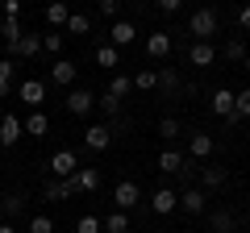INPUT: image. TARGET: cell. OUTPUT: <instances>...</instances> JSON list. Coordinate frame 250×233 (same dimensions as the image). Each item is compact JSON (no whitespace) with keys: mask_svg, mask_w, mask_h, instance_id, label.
I'll return each mask as SVG.
<instances>
[{"mask_svg":"<svg viewBox=\"0 0 250 233\" xmlns=\"http://www.w3.org/2000/svg\"><path fill=\"white\" fill-rule=\"evenodd\" d=\"M233 113H238V121H242V116H250V88L238 92V100H233Z\"/></svg>","mask_w":250,"mask_h":233,"instance_id":"8d00e7d4","label":"cell"},{"mask_svg":"<svg viewBox=\"0 0 250 233\" xmlns=\"http://www.w3.org/2000/svg\"><path fill=\"white\" fill-rule=\"evenodd\" d=\"M0 38H4L9 46H17L21 42V17H4L0 21Z\"/></svg>","mask_w":250,"mask_h":233,"instance_id":"cb8c5ba5","label":"cell"},{"mask_svg":"<svg viewBox=\"0 0 250 233\" xmlns=\"http://www.w3.org/2000/svg\"><path fill=\"white\" fill-rule=\"evenodd\" d=\"M21 134H25V125H21V116H0V146H17Z\"/></svg>","mask_w":250,"mask_h":233,"instance_id":"9c48e42d","label":"cell"},{"mask_svg":"<svg viewBox=\"0 0 250 233\" xmlns=\"http://www.w3.org/2000/svg\"><path fill=\"white\" fill-rule=\"evenodd\" d=\"M233 100H238V92H229V88H217L213 96H208V108H213L217 116H225V121H238V113H233Z\"/></svg>","mask_w":250,"mask_h":233,"instance_id":"3957f363","label":"cell"},{"mask_svg":"<svg viewBox=\"0 0 250 233\" xmlns=\"http://www.w3.org/2000/svg\"><path fill=\"white\" fill-rule=\"evenodd\" d=\"M17 96L25 100V104L38 108V104L46 100V83H42V79H21V83H17Z\"/></svg>","mask_w":250,"mask_h":233,"instance_id":"7c38bea8","label":"cell"},{"mask_svg":"<svg viewBox=\"0 0 250 233\" xmlns=\"http://www.w3.org/2000/svg\"><path fill=\"white\" fill-rule=\"evenodd\" d=\"M208 154H213V137L205 129H192V150H188V158H208Z\"/></svg>","mask_w":250,"mask_h":233,"instance_id":"ac0fdd59","label":"cell"},{"mask_svg":"<svg viewBox=\"0 0 250 233\" xmlns=\"http://www.w3.org/2000/svg\"><path fill=\"white\" fill-rule=\"evenodd\" d=\"M246 42H242V38H233V42H225V58H229V63H246Z\"/></svg>","mask_w":250,"mask_h":233,"instance_id":"83f0119b","label":"cell"},{"mask_svg":"<svg viewBox=\"0 0 250 233\" xmlns=\"http://www.w3.org/2000/svg\"><path fill=\"white\" fill-rule=\"evenodd\" d=\"M83 146H88V150H108V146H113V129L108 125H88L83 129Z\"/></svg>","mask_w":250,"mask_h":233,"instance_id":"52a82bcc","label":"cell"},{"mask_svg":"<svg viewBox=\"0 0 250 233\" xmlns=\"http://www.w3.org/2000/svg\"><path fill=\"white\" fill-rule=\"evenodd\" d=\"M13 71H17V67H13V58H0V100L13 92Z\"/></svg>","mask_w":250,"mask_h":233,"instance_id":"484cf974","label":"cell"},{"mask_svg":"<svg viewBox=\"0 0 250 233\" xmlns=\"http://www.w3.org/2000/svg\"><path fill=\"white\" fill-rule=\"evenodd\" d=\"M246 71H250V54H246Z\"/></svg>","mask_w":250,"mask_h":233,"instance_id":"ee69618b","label":"cell"},{"mask_svg":"<svg viewBox=\"0 0 250 233\" xmlns=\"http://www.w3.org/2000/svg\"><path fill=\"white\" fill-rule=\"evenodd\" d=\"M75 75H80V67H75L71 58H54V67H50V83L54 88H71Z\"/></svg>","mask_w":250,"mask_h":233,"instance_id":"8992f818","label":"cell"},{"mask_svg":"<svg viewBox=\"0 0 250 233\" xmlns=\"http://www.w3.org/2000/svg\"><path fill=\"white\" fill-rule=\"evenodd\" d=\"M208 225H213L217 233H229L233 229V216L225 213V208H217V213H208Z\"/></svg>","mask_w":250,"mask_h":233,"instance_id":"f546056e","label":"cell"},{"mask_svg":"<svg viewBox=\"0 0 250 233\" xmlns=\"http://www.w3.org/2000/svg\"><path fill=\"white\" fill-rule=\"evenodd\" d=\"M67 17H71L67 0H50V4H46V21H50L54 29H67Z\"/></svg>","mask_w":250,"mask_h":233,"instance_id":"e0dca14e","label":"cell"},{"mask_svg":"<svg viewBox=\"0 0 250 233\" xmlns=\"http://www.w3.org/2000/svg\"><path fill=\"white\" fill-rule=\"evenodd\" d=\"M184 167H188V158H184L179 150H163V154H159V171H167V175H179Z\"/></svg>","mask_w":250,"mask_h":233,"instance_id":"ffe728a7","label":"cell"},{"mask_svg":"<svg viewBox=\"0 0 250 233\" xmlns=\"http://www.w3.org/2000/svg\"><path fill=\"white\" fill-rule=\"evenodd\" d=\"M75 192H80V183H75V175H71V179H50V183L42 188V196H46V200H71Z\"/></svg>","mask_w":250,"mask_h":233,"instance_id":"ba28073f","label":"cell"},{"mask_svg":"<svg viewBox=\"0 0 250 233\" xmlns=\"http://www.w3.org/2000/svg\"><path fill=\"white\" fill-rule=\"evenodd\" d=\"M50 171H54V179H71L75 171H80V158H75L71 150H54L50 154Z\"/></svg>","mask_w":250,"mask_h":233,"instance_id":"277c9868","label":"cell"},{"mask_svg":"<svg viewBox=\"0 0 250 233\" xmlns=\"http://www.w3.org/2000/svg\"><path fill=\"white\" fill-rule=\"evenodd\" d=\"M62 38H67V34H62V29H54V34H42V50L59 54V50H62Z\"/></svg>","mask_w":250,"mask_h":233,"instance_id":"836d02e7","label":"cell"},{"mask_svg":"<svg viewBox=\"0 0 250 233\" xmlns=\"http://www.w3.org/2000/svg\"><path fill=\"white\" fill-rule=\"evenodd\" d=\"M217 29H221V17H217V9H196V13H192V21H188V34L196 38V42H208Z\"/></svg>","mask_w":250,"mask_h":233,"instance_id":"6da1fadb","label":"cell"},{"mask_svg":"<svg viewBox=\"0 0 250 233\" xmlns=\"http://www.w3.org/2000/svg\"><path fill=\"white\" fill-rule=\"evenodd\" d=\"M179 134H184V129H179V121H175V116H163V121H159V137H167V142H175Z\"/></svg>","mask_w":250,"mask_h":233,"instance_id":"1f68e13d","label":"cell"},{"mask_svg":"<svg viewBox=\"0 0 250 233\" xmlns=\"http://www.w3.org/2000/svg\"><path fill=\"white\" fill-rule=\"evenodd\" d=\"M13 58H34V54H42V34H21L17 46H9Z\"/></svg>","mask_w":250,"mask_h":233,"instance_id":"30bf717a","label":"cell"},{"mask_svg":"<svg viewBox=\"0 0 250 233\" xmlns=\"http://www.w3.org/2000/svg\"><path fill=\"white\" fill-rule=\"evenodd\" d=\"M0 13L4 17H21V0H0Z\"/></svg>","mask_w":250,"mask_h":233,"instance_id":"f35d334b","label":"cell"},{"mask_svg":"<svg viewBox=\"0 0 250 233\" xmlns=\"http://www.w3.org/2000/svg\"><path fill=\"white\" fill-rule=\"evenodd\" d=\"M134 38H138V29L129 25V21H113V29H108V46H134Z\"/></svg>","mask_w":250,"mask_h":233,"instance_id":"5bb4252c","label":"cell"},{"mask_svg":"<svg viewBox=\"0 0 250 233\" xmlns=\"http://www.w3.org/2000/svg\"><path fill=\"white\" fill-rule=\"evenodd\" d=\"M67 29H71V34H88V29H92V21L83 17V13H71V17H67Z\"/></svg>","mask_w":250,"mask_h":233,"instance_id":"e575fe53","label":"cell"},{"mask_svg":"<svg viewBox=\"0 0 250 233\" xmlns=\"http://www.w3.org/2000/svg\"><path fill=\"white\" fill-rule=\"evenodd\" d=\"M96 104H100V113H104L108 121H117V116H121V100H117V96H108V92L96 100Z\"/></svg>","mask_w":250,"mask_h":233,"instance_id":"f1b7e54d","label":"cell"},{"mask_svg":"<svg viewBox=\"0 0 250 233\" xmlns=\"http://www.w3.org/2000/svg\"><path fill=\"white\" fill-rule=\"evenodd\" d=\"M146 54H150V58H167L171 54V34L167 29H154V34L146 38Z\"/></svg>","mask_w":250,"mask_h":233,"instance_id":"2e32d148","label":"cell"},{"mask_svg":"<svg viewBox=\"0 0 250 233\" xmlns=\"http://www.w3.org/2000/svg\"><path fill=\"white\" fill-rule=\"evenodd\" d=\"M225 167H200V183H205V192H217V188H225Z\"/></svg>","mask_w":250,"mask_h":233,"instance_id":"d6986e66","label":"cell"},{"mask_svg":"<svg viewBox=\"0 0 250 233\" xmlns=\"http://www.w3.org/2000/svg\"><path fill=\"white\" fill-rule=\"evenodd\" d=\"M179 208L184 213H208V196L200 188H188V192H179Z\"/></svg>","mask_w":250,"mask_h":233,"instance_id":"9a60e30c","label":"cell"},{"mask_svg":"<svg viewBox=\"0 0 250 233\" xmlns=\"http://www.w3.org/2000/svg\"><path fill=\"white\" fill-rule=\"evenodd\" d=\"M0 233H17V229H13V225H9V221H4V225H0Z\"/></svg>","mask_w":250,"mask_h":233,"instance_id":"7bdbcfd3","label":"cell"},{"mask_svg":"<svg viewBox=\"0 0 250 233\" xmlns=\"http://www.w3.org/2000/svg\"><path fill=\"white\" fill-rule=\"evenodd\" d=\"M29 233H54V221L50 216H34L29 221Z\"/></svg>","mask_w":250,"mask_h":233,"instance_id":"74e56055","label":"cell"},{"mask_svg":"<svg viewBox=\"0 0 250 233\" xmlns=\"http://www.w3.org/2000/svg\"><path fill=\"white\" fill-rule=\"evenodd\" d=\"M129 92H134V79H129V75H113V83H108V96L125 100Z\"/></svg>","mask_w":250,"mask_h":233,"instance_id":"4316f807","label":"cell"},{"mask_svg":"<svg viewBox=\"0 0 250 233\" xmlns=\"http://www.w3.org/2000/svg\"><path fill=\"white\" fill-rule=\"evenodd\" d=\"M96 63L100 67H117V63H121V50H117V46H100V50H96Z\"/></svg>","mask_w":250,"mask_h":233,"instance_id":"4dcf8cb0","label":"cell"},{"mask_svg":"<svg viewBox=\"0 0 250 233\" xmlns=\"http://www.w3.org/2000/svg\"><path fill=\"white\" fill-rule=\"evenodd\" d=\"M104 229V221H96V216H80L75 221V233H100Z\"/></svg>","mask_w":250,"mask_h":233,"instance_id":"d590c367","label":"cell"},{"mask_svg":"<svg viewBox=\"0 0 250 233\" xmlns=\"http://www.w3.org/2000/svg\"><path fill=\"white\" fill-rule=\"evenodd\" d=\"M0 213L9 216V221H13V216H21V213H25V196H21V192H9V196L0 200Z\"/></svg>","mask_w":250,"mask_h":233,"instance_id":"44dd1931","label":"cell"},{"mask_svg":"<svg viewBox=\"0 0 250 233\" xmlns=\"http://www.w3.org/2000/svg\"><path fill=\"white\" fill-rule=\"evenodd\" d=\"M213 58H217V50H213L208 42H192V46H188V63L200 67V71H205V67H213Z\"/></svg>","mask_w":250,"mask_h":233,"instance_id":"4fadbf2b","label":"cell"},{"mask_svg":"<svg viewBox=\"0 0 250 233\" xmlns=\"http://www.w3.org/2000/svg\"><path fill=\"white\" fill-rule=\"evenodd\" d=\"M150 208H154V213H159V216L175 213V208H179V192H171V188H159V192H154V196H150Z\"/></svg>","mask_w":250,"mask_h":233,"instance_id":"8fae6325","label":"cell"},{"mask_svg":"<svg viewBox=\"0 0 250 233\" xmlns=\"http://www.w3.org/2000/svg\"><path fill=\"white\" fill-rule=\"evenodd\" d=\"M117 9H121V0H100V13L104 17H117Z\"/></svg>","mask_w":250,"mask_h":233,"instance_id":"ab89813d","label":"cell"},{"mask_svg":"<svg viewBox=\"0 0 250 233\" xmlns=\"http://www.w3.org/2000/svg\"><path fill=\"white\" fill-rule=\"evenodd\" d=\"M159 9L163 13H179V9H184V0H159Z\"/></svg>","mask_w":250,"mask_h":233,"instance_id":"60d3db41","label":"cell"},{"mask_svg":"<svg viewBox=\"0 0 250 233\" xmlns=\"http://www.w3.org/2000/svg\"><path fill=\"white\" fill-rule=\"evenodd\" d=\"M104 233H129V213L117 208L113 216H104Z\"/></svg>","mask_w":250,"mask_h":233,"instance_id":"d4e9b609","label":"cell"},{"mask_svg":"<svg viewBox=\"0 0 250 233\" xmlns=\"http://www.w3.org/2000/svg\"><path fill=\"white\" fill-rule=\"evenodd\" d=\"M75 183H80V192H96L100 188V171L96 167H80L75 171Z\"/></svg>","mask_w":250,"mask_h":233,"instance_id":"7402d4cb","label":"cell"},{"mask_svg":"<svg viewBox=\"0 0 250 233\" xmlns=\"http://www.w3.org/2000/svg\"><path fill=\"white\" fill-rule=\"evenodd\" d=\"M21 125H25V134H29V137H46V129H50V121H46L42 113H29L25 121H21Z\"/></svg>","mask_w":250,"mask_h":233,"instance_id":"603a6c76","label":"cell"},{"mask_svg":"<svg viewBox=\"0 0 250 233\" xmlns=\"http://www.w3.org/2000/svg\"><path fill=\"white\" fill-rule=\"evenodd\" d=\"M138 200H142V188H138L134 179H121V183L113 188V204L121 208V213H129V208H134Z\"/></svg>","mask_w":250,"mask_h":233,"instance_id":"7a4b0ae2","label":"cell"},{"mask_svg":"<svg viewBox=\"0 0 250 233\" xmlns=\"http://www.w3.org/2000/svg\"><path fill=\"white\" fill-rule=\"evenodd\" d=\"M134 88H142V92L159 88V71H150V67H146V71H138V75H134Z\"/></svg>","mask_w":250,"mask_h":233,"instance_id":"d6a6232c","label":"cell"},{"mask_svg":"<svg viewBox=\"0 0 250 233\" xmlns=\"http://www.w3.org/2000/svg\"><path fill=\"white\" fill-rule=\"evenodd\" d=\"M238 25H242V29H250V4H242V13H238Z\"/></svg>","mask_w":250,"mask_h":233,"instance_id":"b9f144b4","label":"cell"},{"mask_svg":"<svg viewBox=\"0 0 250 233\" xmlns=\"http://www.w3.org/2000/svg\"><path fill=\"white\" fill-rule=\"evenodd\" d=\"M92 108H96V96H92L88 88H71V92H67V113H75V116H88Z\"/></svg>","mask_w":250,"mask_h":233,"instance_id":"5b68a950","label":"cell"}]
</instances>
